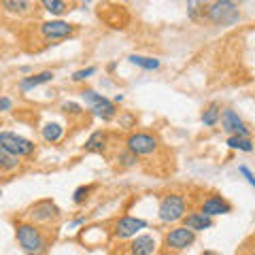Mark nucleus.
Wrapping results in <instances>:
<instances>
[{
  "label": "nucleus",
  "instance_id": "f257e3e1",
  "mask_svg": "<svg viewBox=\"0 0 255 255\" xmlns=\"http://www.w3.org/2000/svg\"><path fill=\"white\" fill-rule=\"evenodd\" d=\"M15 236H17L19 247L28 255H43L47 251V238L36 223H17Z\"/></svg>",
  "mask_w": 255,
  "mask_h": 255
},
{
  "label": "nucleus",
  "instance_id": "f03ea898",
  "mask_svg": "<svg viewBox=\"0 0 255 255\" xmlns=\"http://www.w3.org/2000/svg\"><path fill=\"white\" fill-rule=\"evenodd\" d=\"M206 19L215 26H232L241 19V11L234 0H215L206 6Z\"/></svg>",
  "mask_w": 255,
  "mask_h": 255
},
{
  "label": "nucleus",
  "instance_id": "7ed1b4c3",
  "mask_svg": "<svg viewBox=\"0 0 255 255\" xmlns=\"http://www.w3.org/2000/svg\"><path fill=\"white\" fill-rule=\"evenodd\" d=\"M187 213V200L181 194H166L157 206V217L162 223H177L183 221Z\"/></svg>",
  "mask_w": 255,
  "mask_h": 255
},
{
  "label": "nucleus",
  "instance_id": "20e7f679",
  "mask_svg": "<svg viewBox=\"0 0 255 255\" xmlns=\"http://www.w3.org/2000/svg\"><path fill=\"white\" fill-rule=\"evenodd\" d=\"M81 98L85 100V105H90L92 113L96 117H100L102 122H111L115 115H117V107L113 100H109L107 96H102L94 90H83L81 92Z\"/></svg>",
  "mask_w": 255,
  "mask_h": 255
},
{
  "label": "nucleus",
  "instance_id": "39448f33",
  "mask_svg": "<svg viewBox=\"0 0 255 255\" xmlns=\"http://www.w3.org/2000/svg\"><path fill=\"white\" fill-rule=\"evenodd\" d=\"M157 147H159V140L153 134H147V132H132L126 138V149H130L134 155H151L157 151Z\"/></svg>",
  "mask_w": 255,
  "mask_h": 255
},
{
  "label": "nucleus",
  "instance_id": "423d86ee",
  "mask_svg": "<svg viewBox=\"0 0 255 255\" xmlns=\"http://www.w3.org/2000/svg\"><path fill=\"white\" fill-rule=\"evenodd\" d=\"M0 147L9 149L11 153H15L17 157H28V155L34 153V149H36L32 140L23 138L15 132H0Z\"/></svg>",
  "mask_w": 255,
  "mask_h": 255
},
{
  "label": "nucleus",
  "instance_id": "0eeeda50",
  "mask_svg": "<svg viewBox=\"0 0 255 255\" xmlns=\"http://www.w3.org/2000/svg\"><path fill=\"white\" fill-rule=\"evenodd\" d=\"M38 32H41V36L45 41H62V38L73 36L75 26L62 19H51V21H43L38 26Z\"/></svg>",
  "mask_w": 255,
  "mask_h": 255
},
{
  "label": "nucleus",
  "instance_id": "6e6552de",
  "mask_svg": "<svg viewBox=\"0 0 255 255\" xmlns=\"http://www.w3.org/2000/svg\"><path fill=\"white\" fill-rule=\"evenodd\" d=\"M28 217L32 223H51L60 219V209L55 206L53 200H38L36 204L30 206Z\"/></svg>",
  "mask_w": 255,
  "mask_h": 255
},
{
  "label": "nucleus",
  "instance_id": "1a4fd4ad",
  "mask_svg": "<svg viewBox=\"0 0 255 255\" xmlns=\"http://www.w3.org/2000/svg\"><path fill=\"white\" fill-rule=\"evenodd\" d=\"M196 243V232L185 226H177L166 234V247L172 251H183Z\"/></svg>",
  "mask_w": 255,
  "mask_h": 255
},
{
  "label": "nucleus",
  "instance_id": "9d476101",
  "mask_svg": "<svg viewBox=\"0 0 255 255\" xmlns=\"http://www.w3.org/2000/svg\"><path fill=\"white\" fill-rule=\"evenodd\" d=\"M147 228V221L145 219H138V217H122V219H117L115 221V226H113V234L115 238H132V236H136L140 230H145Z\"/></svg>",
  "mask_w": 255,
  "mask_h": 255
},
{
  "label": "nucleus",
  "instance_id": "9b49d317",
  "mask_svg": "<svg viewBox=\"0 0 255 255\" xmlns=\"http://www.w3.org/2000/svg\"><path fill=\"white\" fill-rule=\"evenodd\" d=\"M221 128L230 134V136H249L251 134L249 128H247V124L234 113L232 109H226L221 113Z\"/></svg>",
  "mask_w": 255,
  "mask_h": 255
},
{
  "label": "nucleus",
  "instance_id": "f8f14e48",
  "mask_svg": "<svg viewBox=\"0 0 255 255\" xmlns=\"http://www.w3.org/2000/svg\"><path fill=\"white\" fill-rule=\"evenodd\" d=\"M200 213L209 215V217H217V215H228L232 213V204L226 202L221 196H209L204 198L200 204Z\"/></svg>",
  "mask_w": 255,
  "mask_h": 255
},
{
  "label": "nucleus",
  "instance_id": "ddd939ff",
  "mask_svg": "<svg viewBox=\"0 0 255 255\" xmlns=\"http://www.w3.org/2000/svg\"><path fill=\"white\" fill-rule=\"evenodd\" d=\"M155 249H157V241H155V236H151V234L134 236V241L130 245L132 255H153Z\"/></svg>",
  "mask_w": 255,
  "mask_h": 255
},
{
  "label": "nucleus",
  "instance_id": "4468645a",
  "mask_svg": "<svg viewBox=\"0 0 255 255\" xmlns=\"http://www.w3.org/2000/svg\"><path fill=\"white\" fill-rule=\"evenodd\" d=\"M183 226L194 230V232H204V230H211L213 228V217H209V215L204 213H189L183 217Z\"/></svg>",
  "mask_w": 255,
  "mask_h": 255
},
{
  "label": "nucleus",
  "instance_id": "2eb2a0df",
  "mask_svg": "<svg viewBox=\"0 0 255 255\" xmlns=\"http://www.w3.org/2000/svg\"><path fill=\"white\" fill-rule=\"evenodd\" d=\"M83 147H85V151H92V153H105L107 147H109V134L102 132V130L92 132Z\"/></svg>",
  "mask_w": 255,
  "mask_h": 255
},
{
  "label": "nucleus",
  "instance_id": "dca6fc26",
  "mask_svg": "<svg viewBox=\"0 0 255 255\" xmlns=\"http://www.w3.org/2000/svg\"><path fill=\"white\" fill-rule=\"evenodd\" d=\"M53 77H55V75L51 73V70H43V73H38V75L23 77L21 81H19V90H21V92H30V90H34V87H38V85L53 81Z\"/></svg>",
  "mask_w": 255,
  "mask_h": 255
},
{
  "label": "nucleus",
  "instance_id": "f3484780",
  "mask_svg": "<svg viewBox=\"0 0 255 255\" xmlns=\"http://www.w3.org/2000/svg\"><path fill=\"white\" fill-rule=\"evenodd\" d=\"M0 6L11 13V15H17V17H23L32 11V2L30 0H0Z\"/></svg>",
  "mask_w": 255,
  "mask_h": 255
},
{
  "label": "nucleus",
  "instance_id": "a211bd4d",
  "mask_svg": "<svg viewBox=\"0 0 255 255\" xmlns=\"http://www.w3.org/2000/svg\"><path fill=\"white\" fill-rule=\"evenodd\" d=\"M221 107L217 105V102H213V105H209L204 111H202V115H200V122L206 126V128H213V126H217L221 122Z\"/></svg>",
  "mask_w": 255,
  "mask_h": 255
},
{
  "label": "nucleus",
  "instance_id": "6ab92c4d",
  "mask_svg": "<svg viewBox=\"0 0 255 255\" xmlns=\"http://www.w3.org/2000/svg\"><path fill=\"white\" fill-rule=\"evenodd\" d=\"M206 6L209 0H187V15L191 21H200L206 19Z\"/></svg>",
  "mask_w": 255,
  "mask_h": 255
},
{
  "label": "nucleus",
  "instance_id": "aec40b11",
  "mask_svg": "<svg viewBox=\"0 0 255 255\" xmlns=\"http://www.w3.org/2000/svg\"><path fill=\"white\" fill-rule=\"evenodd\" d=\"M41 132H43V138L47 142H58V140L64 138V132H66V128H64L62 124H58V122H49V124L43 126Z\"/></svg>",
  "mask_w": 255,
  "mask_h": 255
},
{
  "label": "nucleus",
  "instance_id": "412c9836",
  "mask_svg": "<svg viewBox=\"0 0 255 255\" xmlns=\"http://www.w3.org/2000/svg\"><path fill=\"white\" fill-rule=\"evenodd\" d=\"M19 166V157L11 153L9 149L0 147V172H11Z\"/></svg>",
  "mask_w": 255,
  "mask_h": 255
},
{
  "label": "nucleus",
  "instance_id": "4be33fe9",
  "mask_svg": "<svg viewBox=\"0 0 255 255\" xmlns=\"http://www.w3.org/2000/svg\"><path fill=\"white\" fill-rule=\"evenodd\" d=\"M130 60L134 66H138V68H142V70H157L159 68V60H155V58H147V55H138V53H132Z\"/></svg>",
  "mask_w": 255,
  "mask_h": 255
},
{
  "label": "nucleus",
  "instance_id": "5701e85b",
  "mask_svg": "<svg viewBox=\"0 0 255 255\" xmlns=\"http://www.w3.org/2000/svg\"><path fill=\"white\" fill-rule=\"evenodd\" d=\"M226 145L230 149L243 151V153H251V151H253V140L249 136H230Z\"/></svg>",
  "mask_w": 255,
  "mask_h": 255
},
{
  "label": "nucleus",
  "instance_id": "b1692460",
  "mask_svg": "<svg viewBox=\"0 0 255 255\" xmlns=\"http://www.w3.org/2000/svg\"><path fill=\"white\" fill-rule=\"evenodd\" d=\"M41 4L47 13L55 15V17H60V15H64L68 11V4L64 2V0H41Z\"/></svg>",
  "mask_w": 255,
  "mask_h": 255
},
{
  "label": "nucleus",
  "instance_id": "393cba45",
  "mask_svg": "<svg viewBox=\"0 0 255 255\" xmlns=\"http://www.w3.org/2000/svg\"><path fill=\"white\" fill-rule=\"evenodd\" d=\"M136 162H138V155H134L130 149H126V151H122V153H117V164L126 166V168H130V166H136Z\"/></svg>",
  "mask_w": 255,
  "mask_h": 255
},
{
  "label": "nucleus",
  "instance_id": "a878e982",
  "mask_svg": "<svg viewBox=\"0 0 255 255\" xmlns=\"http://www.w3.org/2000/svg\"><path fill=\"white\" fill-rule=\"evenodd\" d=\"M92 185H81L79 189H75V194H73V202L75 204H83L87 198H90V194H92Z\"/></svg>",
  "mask_w": 255,
  "mask_h": 255
},
{
  "label": "nucleus",
  "instance_id": "bb28decb",
  "mask_svg": "<svg viewBox=\"0 0 255 255\" xmlns=\"http://www.w3.org/2000/svg\"><path fill=\"white\" fill-rule=\"evenodd\" d=\"M92 75H96V66H87V68H81L77 70V73L73 75V81L75 83H81V81H87Z\"/></svg>",
  "mask_w": 255,
  "mask_h": 255
},
{
  "label": "nucleus",
  "instance_id": "cd10ccee",
  "mask_svg": "<svg viewBox=\"0 0 255 255\" xmlns=\"http://www.w3.org/2000/svg\"><path fill=\"white\" fill-rule=\"evenodd\" d=\"M62 109L66 111L68 115H81V113H83V109L79 107L77 102H64V105H62Z\"/></svg>",
  "mask_w": 255,
  "mask_h": 255
},
{
  "label": "nucleus",
  "instance_id": "c85d7f7f",
  "mask_svg": "<svg viewBox=\"0 0 255 255\" xmlns=\"http://www.w3.org/2000/svg\"><path fill=\"white\" fill-rule=\"evenodd\" d=\"M238 172H241L243 177L247 179V183H249L251 187H255V174H253L249 168H247V166H238Z\"/></svg>",
  "mask_w": 255,
  "mask_h": 255
},
{
  "label": "nucleus",
  "instance_id": "c756f323",
  "mask_svg": "<svg viewBox=\"0 0 255 255\" xmlns=\"http://www.w3.org/2000/svg\"><path fill=\"white\" fill-rule=\"evenodd\" d=\"M11 107H13V100L6 98V96H2V98H0V113H6V111H11Z\"/></svg>",
  "mask_w": 255,
  "mask_h": 255
},
{
  "label": "nucleus",
  "instance_id": "7c9ffc66",
  "mask_svg": "<svg viewBox=\"0 0 255 255\" xmlns=\"http://www.w3.org/2000/svg\"><path fill=\"white\" fill-rule=\"evenodd\" d=\"M81 223H85V217H77V219L73 221V226H81Z\"/></svg>",
  "mask_w": 255,
  "mask_h": 255
},
{
  "label": "nucleus",
  "instance_id": "2f4dec72",
  "mask_svg": "<svg viewBox=\"0 0 255 255\" xmlns=\"http://www.w3.org/2000/svg\"><path fill=\"white\" fill-rule=\"evenodd\" d=\"M202 255H219V253H217V251H204Z\"/></svg>",
  "mask_w": 255,
  "mask_h": 255
},
{
  "label": "nucleus",
  "instance_id": "473e14b6",
  "mask_svg": "<svg viewBox=\"0 0 255 255\" xmlns=\"http://www.w3.org/2000/svg\"><path fill=\"white\" fill-rule=\"evenodd\" d=\"M83 2H92V0H83Z\"/></svg>",
  "mask_w": 255,
  "mask_h": 255
}]
</instances>
